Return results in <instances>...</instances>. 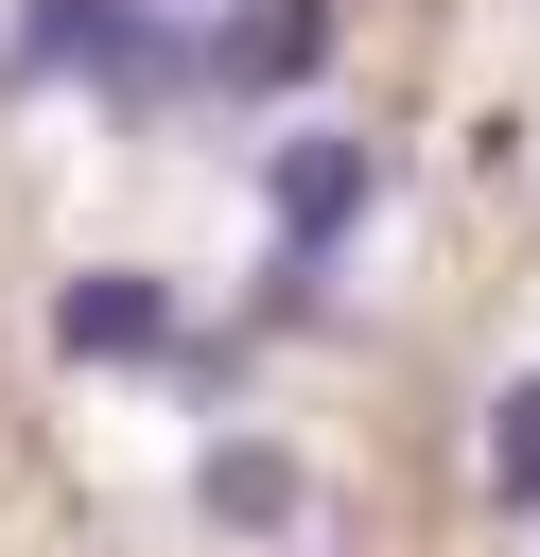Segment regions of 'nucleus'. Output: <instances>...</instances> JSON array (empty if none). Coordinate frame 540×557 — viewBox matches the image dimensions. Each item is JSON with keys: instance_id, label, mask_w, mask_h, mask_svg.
I'll return each mask as SVG.
<instances>
[{"instance_id": "1", "label": "nucleus", "mask_w": 540, "mask_h": 557, "mask_svg": "<svg viewBox=\"0 0 540 557\" xmlns=\"http://www.w3.org/2000/svg\"><path fill=\"white\" fill-rule=\"evenodd\" d=\"M366 191H383V157H366V139H331V122H296V139H261V226H279L296 261H331Z\"/></svg>"}, {"instance_id": "2", "label": "nucleus", "mask_w": 540, "mask_h": 557, "mask_svg": "<svg viewBox=\"0 0 540 557\" xmlns=\"http://www.w3.org/2000/svg\"><path fill=\"white\" fill-rule=\"evenodd\" d=\"M52 348H70V366H174V348H192V296L139 278V261H87V278L52 296Z\"/></svg>"}, {"instance_id": "3", "label": "nucleus", "mask_w": 540, "mask_h": 557, "mask_svg": "<svg viewBox=\"0 0 540 557\" xmlns=\"http://www.w3.org/2000/svg\"><path fill=\"white\" fill-rule=\"evenodd\" d=\"M331 70V0H226L209 17V104H296Z\"/></svg>"}, {"instance_id": "4", "label": "nucleus", "mask_w": 540, "mask_h": 557, "mask_svg": "<svg viewBox=\"0 0 540 557\" xmlns=\"http://www.w3.org/2000/svg\"><path fill=\"white\" fill-rule=\"evenodd\" d=\"M192 505H209L226 540H279V522H296V453H279V435H209V470H192Z\"/></svg>"}, {"instance_id": "5", "label": "nucleus", "mask_w": 540, "mask_h": 557, "mask_svg": "<svg viewBox=\"0 0 540 557\" xmlns=\"http://www.w3.org/2000/svg\"><path fill=\"white\" fill-rule=\"evenodd\" d=\"M488 505H540V383L488 400Z\"/></svg>"}]
</instances>
